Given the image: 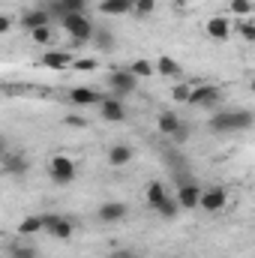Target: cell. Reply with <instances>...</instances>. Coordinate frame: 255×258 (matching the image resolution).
I'll list each match as a JSON object with an SVG mask.
<instances>
[{
  "label": "cell",
  "instance_id": "6da1fadb",
  "mask_svg": "<svg viewBox=\"0 0 255 258\" xmlns=\"http://www.w3.org/2000/svg\"><path fill=\"white\" fill-rule=\"evenodd\" d=\"M252 111L246 108H231V111H216L210 120H207V129L222 135V132H243V129L252 126Z\"/></svg>",
  "mask_w": 255,
  "mask_h": 258
},
{
  "label": "cell",
  "instance_id": "7a4b0ae2",
  "mask_svg": "<svg viewBox=\"0 0 255 258\" xmlns=\"http://www.w3.org/2000/svg\"><path fill=\"white\" fill-rule=\"evenodd\" d=\"M60 27H63L75 42H90L93 39V30H96L93 21L87 18V12H66V15H60Z\"/></svg>",
  "mask_w": 255,
  "mask_h": 258
},
{
  "label": "cell",
  "instance_id": "3957f363",
  "mask_svg": "<svg viewBox=\"0 0 255 258\" xmlns=\"http://www.w3.org/2000/svg\"><path fill=\"white\" fill-rule=\"evenodd\" d=\"M48 174H51L54 183L66 186V183H72V180L78 177V168H75V162H72L66 153H54L51 162H48Z\"/></svg>",
  "mask_w": 255,
  "mask_h": 258
},
{
  "label": "cell",
  "instance_id": "277c9868",
  "mask_svg": "<svg viewBox=\"0 0 255 258\" xmlns=\"http://www.w3.org/2000/svg\"><path fill=\"white\" fill-rule=\"evenodd\" d=\"M39 216H42V231H48L51 237H57V240H69L72 237V231H75L72 219H66L60 213H39Z\"/></svg>",
  "mask_w": 255,
  "mask_h": 258
},
{
  "label": "cell",
  "instance_id": "5b68a950",
  "mask_svg": "<svg viewBox=\"0 0 255 258\" xmlns=\"http://www.w3.org/2000/svg\"><path fill=\"white\" fill-rule=\"evenodd\" d=\"M219 87L216 84H198V87H192L189 90V99H186V105H195V108H213V105H219Z\"/></svg>",
  "mask_w": 255,
  "mask_h": 258
},
{
  "label": "cell",
  "instance_id": "8992f818",
  "mask_svg": "<svg viewBox=\"0 0 255 258\" xmlns=\"http://www.w3.org/2000/svg\"><path fill=\"white\" fill-rule=\"evenodd\" d=\"M108 87H111V93H117V96H129V93H135L138 78H135L129 69H111V72H108Z\"/></svg>",
  "mask_w": 255,
  "mask_h": 258
},
{
  "label": "cell",
  "instance_id": "52a82bcc",
  "mask_svg": "<svg viewBox=\"0 0 255 258\" xmlns=\"http://www.w3.org/2000/svg\"><path fill=\"white\" fill-rule=\"evenodd\" d=\"M225 204H228V189L225 186H207V189H201V198H198V207L201 210L219 213Z\"/></svg>",
  "mask_w": 255,
  "mask_h": 258
},
{
  "label": "cell",
  "instance_id": "ba28073f",
  "mask_svg": "<svg viewBox=\"0 0 255 258\" xmlns=\"http://www.w3.org/2000/svg\"><path fill=\"white\" fill-rule=\"evenodd\" d=\"M3 171H6L9 177H27V171H30V156H27L24 150H9V153L3 156Z\"/></svg>",
  "mask_w": 255,
  "mask_h": 258
},
{
  "label": "cell",
  "instance_id": "9c48e42d",
  "mask_svg": "<svg viewBox=\"0 0 255 258\" xmlns=\"http://www.w3.org/2000/svg\"><path fill=\"white\" fill-rule=\"evenodd\" d=\"M96 216H99V222L114 225V222H120V219L129 216V207H126V201H102L99 210H96Z\"/></svg>",
  "mask_w": 255,
  "mask_h": 258
},
{
  "label": "cell",
  "instance_id": "30bf717a",
  "mask_svg": "<svg viewBox=\"0 0 255 258\" xmlns=\"http://www.w3.org/2000/svg\"><path fill=\"white\" fill-rule=\"evenodd\" d=\"M207 36L210 39H216V42H225V39H231V33H234V27H231V21L225 18V15H213V18H207Z\"/></svg>",
  "mask_w": 255,
  "mask_h": 258
},
{
  "label": "cell",
  "instance_id": "8fae6325",
  "mask_svg": "<svg viewBox=\"0 0 255 258\" xmlns=\"http://www.w3.org/2000/svg\"><path fill=\"white\" fill-rule=\"evenodd\" d=\"M99 114H102V120H108V123H123V120H126V108H123L120 99H102V102H99Z\"/></svg>",
  "mask_w": 255,
  "mask_h": 258
},
{
  "label": "cell",
  "instance_id": "7c38bea8",
  "mask_svg": "<svg viewBox=\"0 0 255 258\" xmlns=\"http://www.w3.org/2000/svg\"><path fill=\"white\" fill-rule=\"evenodd\" d=\"M174 198H177L180 210H195V207H198V198H201V186L189 180V183H183V186L177 189V195H174Z\"/></svg>",
  "mask_w": 255,
  "mask_h": 258
},
{
  "label": "cell",
  "instance_id": "4fadbf2b",
  "mask_svg": "<svg viewBox=\"0 0 255 258\" xmlns=\"http://www.w3.org/2000/svg\"><path fill=\"white\" fill-rule=\"evenodd\" d=\"M105 156H108V165H111V168H123V165H129V162L135 159V150H132L129 144H111Z\"/></svg>",
  "mask_w": 255,
  "mask_h": 258
},
{
  "label": "cell",
  "instance_id": "5bb4252c",
  "mask_svg": "<svg viewBox=\"0 0 255 258\" xmlns=\"http://www.w3.org/2000/svg\"><path fill=\"white\" fill-rule=\"evenodd\" d=\"M39 63L45 66V69H57V72H63L72 66V54L69 51H45L42 57H39Z\"/></svg>",
  "mask_w": 255,
  "mask_h": 258
},
{
  "label": "cell",
  "instance_id": "9a60e30c",
  "mask_svg": "<svg viewBox=\"0 0 255 258\" xmlns=\"http://www.w3.org/2000/svg\"><path fill=\"white\" fill-rule=\"evenodd\" d=\"M69 102H75V105H99L102 96L93 87H72L69 90Z\"/></svg>",
  "mask_w": 255,
  "mask_h": 258
},
{
  "label": "cell",
  "instance_id": "2e32d148",
  "mask_svg": "<svg viewBox=\"0 0 255 258\" xmlns=\"http://www.w3.org/2000/svg\"><path fill=\"white\" fill-rule=\"evenodd\" d=\"M48 24V9H27L24 15H21V27L30 33V30H36V27H45Z\"/></svg>",
  "mask_w": 255,
  "mask_h": 258
},
{
  "label": "cell",
  "instance_id": "e0dca14e",
  "mask_svg": "<svg viewBox=\"0 0 255 258\" xmlns=\"http://www.w3.org/2000/svg\"><path fill=\"white\" fill-rule=\"evenodd\" d=\"M165 195H168V189H165L159 180H153V183H147V186H144V201H147V207H150V210H156V207L165 201Z\"/></svg>",
  "mask_w": 255,
  "mask_h": 258
},
{
  "label": "cell",
  "instance_id": "ac0fdd59",
  "mask_svg": "<svg viewBox=\"0 0 255 258\" xmlns=\"http://www.w3.org/2000/svg\"><path fill=\"white\" fill-rule=\"evenodd\" d=\"M180 123H183V120H180V117H177L174 111H162V114L156 117V129H159L162 135H168V138H171V135L177 132V126H180Z\"/></svg>",
  "mask_w": 255,
  "mask_h": 258
},
{
  "label": "cell",
  "instance_id": "d6986e66",
  "mask_svg": "<svg viewBox=\"0 0 255 258\" xmlns=\"http://www.w3.org/2000/svg\"><path fill=\"white\" fill-rule=\"evenodd\" d=\"M99 12H105V15H126V12H132V0H99Z\"/></svg>",
  "mask_w": 255,
  "mask_h": 258
},
{
  "label": "cell",
  "instance_id": "ffe728a7",
  "mask_svg": "<svg viewBox=\"0 0 255 258\" xmlns=\"http://www.w3.org/2000/svg\"><path fill=\"white\" fill-rule=\"evenodd\" d=\"M39 231H42V216H39V213L24 216V219L18 222V234H21V237H33V234H39Z\"/></svg>",
  "mask_w": 255,
  "mask_h": 258
},
{
  "label": "cell",
  "instance_id": "44dd1931",
  "mask_svg": "<svg viewBox=\"0 0 255 258\" xmlns=\"http://www.w3.org/2000/svg\"><path fill=\"white\" fill-rule=\"evenodd\" d=\"M153 72H159V75H165V78H177L180 75V63L174 60V57H168V54H162L156 66H153Z\"/></svg>",
  "mask_w": 255,
  "mask_h": 258
},
{
  "label": "cell",
  "instance_id": "7402d4cb",
  "mask_svg": "<svg viewBox=\"0 0 255 258\" xmlns=\"http://www.w3.org/2000/svg\"><path fill=\"white\" fill-rule=\"evenodd\" d=\"M6 258H39V249L33 243H12Z\"/></svg>",
  "mask_w": 255,
  "mask_h": 258
},
{
  "label": "cell",
  "instance_id": "603a6c76",
  "mask_svg": "<svg viewBox=\"0 0 255 258\" xmlns=\"http://www.w3.org/2000/svg\"><path fill=\"white\" fill-rule=\"evenodd\" d=\"M156 213L162 216V219H177V213H180V204H177V198H171V195H165V201L156 207Z\"/></svg>",
  "mask_w": 255,
  "mask_h": 258
},
{
  "label": "cell",
  "instance_id": "cb8c5ba5",
  "mask_svg": "<svg viewBox=\"0 0 255 258\" xmlns=\"http://www.w3.org/2000/svg\"><path fill=\"white\" fill-rule=\"evenodd\" d=\"M129 72H132L138 81H141V78H150V75H153V63H150V60H144V57H138L135 63L129 66Z\"/></svg>",
  "mask_w": 255,
  "mask_h": 258
},
{
  "label": "cell",
  "instance_id": "d4e9b609",
  "mask_svg": "<svg viewBox=\"0 0 255 258\" xmlns=\"http://www.w3.org/2000/svg\"><path fill=\"white\" fill-rule=\"evenodd\" d=\"M60 15H66V12H84L87 9V0H57V6H54Z\"/></svg>",
  "mask_w": 255,
  "mask_h": 258
},
{
  "label": "cell",
  "instance_id": "484cf974",
  "mask_svg": "<svg viewBox=\"0 0 255 258\" xmlns=\"http://www.w3.org/2000/svg\"><path fill=\"white\" fill-rule=\"evenodd\" d=\"M189 90H192L189 81H177V84L171 87V99H174V102H180V105H186V99H189Z\"/></svg>",
  "mask_w": 255,
  "mask_h": 258
},
{
  "label": "cell",
  "instance_id": "4316f807",
  "mask_svg": "<svg viewBox=\"0 0 255 258\" xmlns=\"http://www.w3.org/2000/svg\"><path fill=\"white\" fill-rule=\"evenodd\" d=\"M228 9H231V15H240V18H249V15H252V0H231V6H228Z\"/></svg>",
  "mask_w": 255,
  "mask_h": 258
},
{
  "label": "cell",
  "instance_id": "83f0119b",
  "mask_svg": "<svg viewBox=\"0 0 255 258\" xmlns=\"http://www.w3.org/2000/svg\"><path fill=\"white\" fill-rule=\"evenodd\" d=\"M30 39H33L36 45H48V42L54 39V33H51V27L45 24V27H36V30H30Z\"/></svg>",
  "mask_w": 255,
  "mask_h": 258
},
{
  "label": "cell",
  "instance_id": "f1b7e54d",
  "mask_svg": "<svg viewBox=\"0 0 255 258\" xmlns=\"http://www.w3.org/2000/svg\"><path fill=\"white\" fill-rule=\"evenodd\" d=\"M99 66L96 57H72V69H78V72H93Z\"/></svg>",
  "mask_w": 255,
  "mask_h": 258
},
{
  "label": "cell",
  "instance_id": "f546056e",
  "mask_svg": "<svg viewBox=\"0 0 255 258\" xmlns=\"http://www.w3.org/2000/svg\"><path fill=\"white\" fill-rule=\"evenodd\" d=\"M156 0H132V12L135 15H153Z\"/></svg>",
  "mask_w": 255,
  "mask_h": 258
},
{
  "label": "cell",
  "instance_id": "4dcf8cb0",
  "mask_svg": "<svg viewBox=\"0 0 255 258\" xmlns=\"http://www.w3.org/2000/svg\"><path fill=\"white\" fill-rule=\"evenodd\" d=\"M90 42H96V45H99L102 51H108V48H114V39H111V36H108L105 30H93V39H90Z\"/></svg>",
  "mask_w": 255,
  "mask_h": 258
},
{
  "label": "cell",
  "instance_id": "1f68e13d",
  "mask_svg": "<svg viewBox=\"0 0 255 258\" xmlns=\"http://www.w3.org/2000/svg\"><path fill=\"white\" fill-rule=\"evenodd\" d=\"M237 30H240V36H243L246 42H252V39H255V21H252V15H249V18H243Z\"/></svg>",
  "mask_w": 255,
  "mask_h": 258
},
{
  "label": "cell",
  "instance_id": "d6a6232c",
  "mask_svg": "<svg viewBox=\"0 0 255 258\" xmlns=\"http://www.w3.org/2000/svg\"><path fill=\"white\" fill-rule=\"evenodd\" d=\"M63 123H66V126H75V129H87V117H78V114H66Z\"/></svg>",
  "mask_w": 255,
  "mask_h": 258
},
{
  "label": "cell",
  "instance_id": "836d02e7",
  "mask_svg": "<svg viewBox=\"0 0 255 258\" xmlns=\"http://www.w3.org/2000/svg\"><path fill=\"white\" fill-rule=\"evenodd\" d=\"M9 30H12V18L0 12V36H3V33H9Z\"/></svg>",
  "mask_w": 255,
  "mask_h": 258
},
{
  "label": "cell",
  "instance_id": "e575fe53",
  "mask_svg": "<svg viewBox=\"0 0 255 258\" xmlns=\"http://www.w3.org/2000/svg\"><path fill=\"white\" fill-rule=\"evenodd\" d=\"M171 138H174V141H186V138H189V129H186V123H180V126H177V132H174Z\"/></svg>",
  "mask_w": 255,
  "mask_h": 258
},
{
  "label": "cell",
  "instance_id": "d590c367",
  "mask_svg": "<svg viewBox=\"0 0 255 258\" xmlns=\"http://www.w3.org/2000/svg\"><path fill=\"white\" fill-rule=\"evenodd\" d=\"M9 153V141H6V135L0 132V162H3V156Z\"/></svg>",
  "mask_w": 255,
  "mask_h": 258
},
{
  "label": "cell",
  "instance_id": "8d00e7d4",
  "mask_svg": "<svg viewBox=\"0 0 255 258\" xmlns=\"http://www.w3.org/2000/svg\"><path fill=\"white\" fill-rule=\"evenodd\" d=\"M111 258H135V255H132V252H126V249H120V252H114Z\"/></svg>",
  "mask_w": 255,
  "mask_h": 258
},
{
  "label": "cell",
  "instance_id": "74e56055",
  "mask_svg": "<svg viewBox=\"0 0 255 258\" xmlns=\"http://www.w3.org/2000/svg\"><path fill=\"white\" fill-rule=\"evenodd\" d=\"M174 3H177V6H189L192 0H174Z\"/></svg>",
  "mask_w": 255,
  "mask_h": 258
},
{
  "label": "cell",
  "instance_id": "f35d334b",
  "mask_svg": "<svg viewBox=\"0 0 255 258\" xmlns=\"http://www.w3.org/2000/svg\"><path fill=\"white\" fill-rule=\"evenodd\" d=\"M0 258H3V255H0Z\"/></svg>",
  "mask_w": 255,
  "mask_h": 258
}]
</instances>
